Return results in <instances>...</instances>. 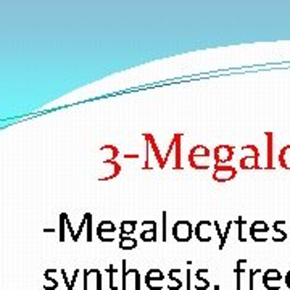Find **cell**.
<instances>
[{
	"label": "cell",
	"mask_w": 290,
	"mask_h": 290,
	"mask_svg": "<svg viewBox=\"0 0 290 290\" xmlns=\"http://www.w3.org/2000/svg\"><path fill=\"white\" fill-rule=\"evenodd\" d=\"M211 152L205 145L193 147L189 153V163L193 170H208L211 166Z\"/></svg>",
	"instance_id": "cell-1"
},
{
	"label": "cell",
	"mask_w": 290,
	"mask_h": 290,
	"mask_svg": "<svg viewBox=\"0 0 290 290\" xmlns=\"http://www.w3.org/2000/svg\"><path fill=\"white\" fill-rule=\"evenodd\" d=\"M122 277H121V289L127 290V282L132 281L134 282V290H140L142 289V276L137 269L134 268H127V261L122 260Z\"/></svg>",
	"instance_id": "cell-2"
},
{
	"label": "cell",
	"mask_w": 290,
	"mask_h": 290,
	"mask_svg": "<svg viewBox=\"0 0 290 290\" xmlns=\"http://www.w3.org/2000/svg\"><path fill=\"white\" fill-rule=\"evenodd\" d=\"M193 229L189 221H177L173 226V237L177 242H189L193 237Z\"/></svg>",
	"instance_id": "cell-3"
},
{
	"label": "cell",
	"mask_w": 290,
	"mask_h": 290,
	"mask_svg": "<svg viewBox=\"0 0 290 290\" xmlns=\"http://www.w3.org/2000/svg\"><path fill=\"white\" fill-rule=\"evenodd\" d=\"M282 281H284V277L276 268H271L263 274V284L268 290H281Z\"/></svg>",
	"instance_id": "cell-4"
},
{
	"label": "cell",
	"mask_w": 290,
	"mask_h": 290,
	"mask_svg": "<svg viewBox=\"0 0 290 290\" xmlns=\"http://www.w3.org/2000/svg\"><path fill=\"white\" fill-rule=\"evenodd\" d=\"M237 176V170L231 165H215V173H213V179L216 182H228Z\"/></svg>",
	"instance_id": "cell-5"
},
{
	"label": "cell",
	"mask_w": 290,
	"mask_h": 290,
	"mask_svg": "<svg viewBox=\"0 0 290 290\" xmlns=\"http://www.w3.org/2000/svg\"><path fill=\"white\" fill-rule=\"evenodd\" d=\"M163 281L165 276L158 268H153L145 274V286L150 290H163Z\"/></svg>",
	"instance_id": "cell-6"
},
{
	"label": "cell",
	"mask_w": 290,
	"mask_h": 290,
	"mask_svg": "<svg viewBox=\"0 0 290 290\" xmlns=\"http://www.w3.org/2000/svg\"><path fill=\"white\" fill-rule=\"evenodd\" d=\"M116 234V226L112 221H102L97 226V237L100 242H113Z\"/></svg>",
	"instance_id": "cell-7"
},
{
	"label": "cell",
	"mask_w": 290,
	"mask_h": 290,
	"mask_svg": "<svg viewBox=\"0 0 290 290\" xmlns=\"http://www.w3.org/2000/svg\"><path fill=\"white\" fill-rule=\"evenodd\" d=\"M268 232H269V226L264 221H255L250 226V237L255 242H266Z\"/></svg>",
	"instance_id": "cell-8"
},
{
	"label": "cell",
	"mask_w": 290,
	"mask_h": 290,
	"mask_svg": "<svg viewBox=\"0 0 290 290\" xmlns=\"http://www.w3.org/2000/svg\"><path fill=\"white\" fill-rule=\"evenodd\" d=\"M234 157V147L231 145H218L213 150V158H215L216 165H226L229 163Z\"/></svg>",
	"instance_id": "cell-9"
},
{
	"label": "cell",
	"mask_w": 290,
	"mask_h": 290,
	"mask_svg": "<svg viewBox=\"0 0 290 290\" xmlns=\"http://www.w3.org/2000/svg\"><path fill=\"white\" fill-rule=\"evenodd\" d=\"M157 221L147 219L142 223V232H140V240L142 242H157Z\"/></svg>",
	"instance_id": "cell-10"
},
{
	"label": "cell",
	"mask_w": 290,
	"mask_h": 290,
	"mask_svg": "<svg viewBox=\"0 0 290 290\" xmlns=\"http://www.w3.org/2000/svg\"><path fill=\"white\" fill-rule=\"evenodd\" d=\"M89 282H95V290H102L103 289V282H102V273L99 269L90 268L84 271V290H89Z\"/></svg>",
	"instance_id": "cell-11"
},
{
	"label": "cell",
	"mask_w": 290,
	"mask_h": 290,
	"mask_svg": "<svg viewBox=\"0 0 290 290\" xmlns=\"http://www.w3.org/2000/svg\"><path fill=\"white\" fill-rule=\"evenodd\" d=\"M211 226H213V223H210V221H200L195 226L193 235H195L200 242H211Z\"/></svg>",
	"instance_id": "cell-12"
},
{
	"label": "cell",
	"mask_w": 290,
	"mask_h": 290,
	"mask_svg": "<svg viewBox=\"0 0 290 290\" xmlns=\"http://www.w3.org/2000/svg\"><path fill=\"white\" fill-rule=\"evenodd\" d=\"M84 231L87 232L86 240H87V242H92V215H90V213H86V215H84L82 223L79 224V229H77L76 235H74V238H73L74 242L79 240V237H81V234H82Z\"/></svg>",
	"instance_id": "cell-13"
},
{
	"label": "cell",
	"mask_w": 290,
	"mask_h": 290,
	"mask_svg": "<svg viewBox=\"0 0 290 290\" xmlns=\"http://www.w3.org/2000/svg\"><path fill=\"white\" fill-rule=\"evenodd\" d=\"M258 160H260V152H258V147L253 145V152L251 155H245L243 158H240V168L242 170H258Z\"/></svg>",
	"instance_id": "cell-14"
},
{
	"label": "cell",
	"mask_w": 290,
	"mask_h": 290,
	"mask_svg": "<svg viewBox=\"0 0 290 290\" xmlns=\"http://www.w3.org/2000/svg\"><path fill=\"white\" fill-rule=\"evenodd\" d=\"M180 268H173L168 273V290H180L182 289V281H180Z\"/></svg>",
	"instance_id": "cell-15"
},
{
	"label": "cell",
	"mask_w": 290,
	"mask_h": 290,
	"mask_svg": "<svg viewBox=\"0 0 290 290\" xmlns=\"http://www.w3.org/2000/svg\"><path fill=\"white\" fill-rule=\"evenodd\" d=\"M203 274H208V268H200L195 273V284H193V289L195 290H208L210 289V282L205 279Z\"/></svg>",
	"instance_id": "cell-16"
},
{
	"label": "cell",
	"mask_w": 290,
	"mask_h": 290,
	"mask_svg": "<svg viewBox=\"0 0 290 290\" xmlns=\"http://www.w3.org/2000/svg\"><path fill=\"white\" fill-rule=\"evenodd\" d=\"M282 226H286V221H276L273 224V235H271V240L273 242H284L287 238V234L281 229Z\"/></svg>",
	"instance_id": "cell-17"
},
{
	"label": "cell",
	"mask_w": 290,
	"mask_h": 290,
	"mask_svg": "<svg viewBox=\"0 0 290 290\" xmlns=\"http://www.w3.org/2000/svg\"><path fill=\"white\" fill-rule=\"evenodd\" d=\"M137 247V240L131 235H119V248L121 250H134Z\"/></svg>",
	"instance_id": "cell-18"
},
{
	"label": "cell",
	"mask_w": 290,
	"mask_h": 290,
	"mask_svg": "<svg viewBox=\"0 0 290 290\" xmlns=\"http://www.w3.org/2000/svg\"><path fill=\"white\" fill-rule=\"evenodd\" d=\"M247 266V260H238L237 261V266L234 268V273L237 276V290H242V276L245 274V268Z\"/></svg>",
	"instance_id": "cell-19"
},
{
	"label": "cell",
	"mask_w": 290,
	"mask_h": 290,
	"mask_svg": "<svg viewBox=\"0 0 290 290\" xmlns=\"http://www.w3.org/2000/svg\"><path fill=\"white\" fill-rule=\"evenodd\" d=\"M279 165L286 170H290V145H286L279 153Z\"/></svg>",
	"instance_id": "cell-20"
},
{
	"label": "cell",
	"mask_w": 290,
	"mask_h": 290,
	"mask_svg": "<svg viewBox=\"0 0 290 290\" xmlns=\"http://www.w3.org/2000/svg\"><path fill=\"white\" fill-rule=\"evenodd\" d=\"M137 228V221H122L119 226L121 235H132Z\"/></svg>",
	"instance_id": "cell-21"
},
{
	"label": "cell",
	"mask_w": 290,
	"mask_h": 290,
	"mask_svg": "<svg viewBox=\"0 0 290 290\" xmlns=\"http://www.w3.org/2000/svg\"><path fill=\"white\" fill-rule=\"evenodd\" d=\"M266 140H268V165L266 168L268 170H273V134L271 132H266Z\"/></svg>",
	"instance_id": "cell-22"
},
{
	"label": "cell",
	"mask_w": 290,
	"mask_h": 290,
	"mask_svg": "<svg viewBox=\"0 0 290 290\" xmlns=\"http://www.w3.org/2000/svg\"><path fill=\"white\" fill-rule=\"evenodd\" d=\"M107 273L110 274V289L112 290H118V286H116V273H118V268H115L113 264H110L107 268Z\"/></svg>",
	"instance_id": "cell-23"
},
{
	"label": "cell",
	"mask_w": 290,
	"mask_h": 290,
	"mask_svg": "<svg viewBox=\"0 0 290 290\" xmlns=\"http://www.w3.org/2000/svg\"><path fill=\"white\" fill-rule=\"evenodd\" d=\"M235 224H237V231H238V242H247V237L243 235V228H245V224H247V221L243 219V216H238Z\"/></svg>",
	"instance_id": "cell-24"
},
{
	"label": "cell",
	"mask_w": 290,
	"mask_h": 290,
	"mask_svg": "<svg viewBox=\"0 0 290 290\" xmlns=\"http://www.w3.org/2000/svg\"><path fill=\"white\" fill-rule=\"evenodd\" d=\"M58 287V282L54 279V277H50V274L45 273V282H44V290H57Z\"/></svg>",
	"instance_id": "cell-25"
},
{
	"label": "cell",
	"mask_w": 290,
	"mask_h": 290,
	"mask_svg": "<svg viewBox=\"0 0 290 290\" xmlns=\"http://www.w3.org/2000/svg\"><path fill=\"white\" fill-rule=\"evenodd\" d=\"M232 226H234V223L232 221H228V226H226V229L223 232V238L219 240V250H223L224 248V245H226V240H228V235H229V232L232 229Z\"/></svg>",
	"instance_id": "cell-26"
},
{
	"label": "cell",
	"mask_w": 290,
	"mask_h": 290,
	"mask_svg": "<svg viewBox=\"0 0 290 290\" xmlns=\"http://www.w3.org/2000/svg\"><path fill=\"white\" fill-rule=\"evenodd\" d=\"M261 273V268H255V269H250L248 273V289L253 290L255 289V276Z\"/></svg>",
	"instance_id": "cell-27"
},
{
	"label": "cell",
	"mask_w": 290,
	"mask_h": 290,
	"mask_svg": "<svg viewBox=\"0 0 290 290\" xmlns=\"http://www.w3.org/2000/svg\"><path fill=\"white\" fill-rule=\"evenodd\" d=\"M66 213L60 215V242H64V224H66Z\"/></svg>",
	"instance_id": "cell-28"
},
{
	"label": "cell",
	"mask_w": 290,
	"mask_h": 290,
	"mask_svg": "<svg viewBox=\"0 0 290 290\" xmlns=\"http://www.w3.org/2000/svg\"><path fill=\"white\" fill-rule=\"evenodd\" d=\"M161 216H163V242H166L168 240V224H166V219H168V213L166 211H163L161 213Z\"/></svg>",
	"instance_id": "cell-29"
},
{
	"label": "cell",
	"mask_w": 290,
	"mask_h": 290,
	"mask_svg": "<svg viewBox=\"0 0 290 290\" xmlns=\"http://www.w3.org/2000/svg\"><path fill=\"white\" fill-rule=\"evenodd\" d=\"M190 277H192V271H190V269H187V284H185V289H187V290H190V289H192V284H190L192 279H190Z\"/></svg>",
	"instance_id": "cell-30"
},
{
	"label": "cell",
	"mask_w": 290,
	"mask_h": 290,
	"mask_svg": "<svg viewBox=\"0 0 290 290\" xmlns=\"http://www.w3.org/2000/svg\"><path fill=\"white\" fill-rule=\"evenodd\" d=\"M77 276H79V269H76L74 273H73V279H71V287H69V290H73L74 284H76V281H77Z\"/></svg>",
	"instance_id": "cell-31"
},
{
	"label": "cell",
	"mask_w": 290,
	"mask_h": 290,
	"mask_svg": "<svg viewBox=\"0 0 290 290\" xmlns=\"http://www.w3.org/2000/svg\"><path fill=\"white\" fill-rule=\"evenodd\" d=\"M284 284H286V286H287V289L290 290V271H289V273L286 274V277H284Z\"/></svg>",
	"instance_id": "cell-32"
},
{
	"label": "cell",
	"mask_w": 290,
	"mask_h": 290,
	"mask_svg": "<svg viewBox=\"0 0 290 290\" xmlns=\"http://www.w3.org/2000/svg\"><path fill=\"white\" fill-rule=\"evenodd\" d=\"M215 290H219V287H218V286H216V287H215Z\"/></svg>",
	"instance_id": "cell-33"
}]
</instances>
